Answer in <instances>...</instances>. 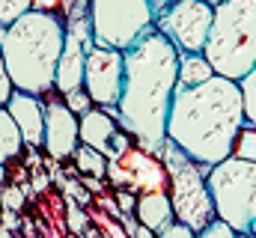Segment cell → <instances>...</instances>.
Here are the masks:
<instances>
[{"instance_id": "obj_1", "label": "cell", "mask_w": 256, "mask_h": 238, "mask_svg": "<svg viewBox=\"0 0 256 238\" xmlns=\"http://www.w3.org/2000/svg\"><path fill=\"white\" fill-rule=\"evenodd\" d=\"M122 57L126 80L122 96L116 102V122L140 149L158 155L167 140V116L179 74V51L161 30L152 27L122 51Z\"/></svg>"}, {"instance_id": "obj_2", "label": "cell", "mask_w": 256, "mask_h": 238, "mask_svg": "<svg viewBox=\"0 0 256 238\" xmlns=\"http://www.w3.org/2000/svg\"><path fill=\"white\" fill-rule=\"evenodd\" d=\"M244 102L238 80L212 74L196 86H176L167 116V140L194 158L206 173L212 164L232 155L236 137L244 128Z\"/></svg>"}, {"instance_id": "obj_3", "label": "cell", "mask_w": 256, "mask_h": 238, "mask_svg": "<svg viewBox=\"0 0 256 238\" xmlns=\"http://www.w3.org/2000/svg\"><path fill=\"white\" fill-rule=\"evenodd\" d=\"M66 42V21L57 12L27 9L0 30V54L15 90L45 96L54 90Z\"/></svg>"}, {"instance_id": "obj_4", "label": "cell", "mask_w": 256, "mask_h": 238, "mask_svg": "<svg viewBox=\"0 0 256 238\" xmlns=\"http://www.w3.org/2000/svg\"><path fill=\"white\" fill-rule=\"evenodd\" d=\"M202 57L214 74L242 80L256 66V0H220L214 3L212 30Z\"/></svg>"}, {"instance_id": "obj_5", "label": "cell", "mask_w": 256, "mask_h": 238, "mask_svg": "<svg viewBox=\"0 0 256 238\" xmlns=\"http://www.w3.org/2000/svg\"><path fill=\"white\" fill-rule=\"evenodd\" d=\"M214 218L230 224L236 232H250L256 220V161L244 158H224L208 167L206 173Z\"/></svg>"}, {"instance_id": "obj_6", "label": "cell", "mask_w": 256, "mask_h": 238, "mask_svg": "<svg viewBox=\"0 0 256 238\" xmlns=\"http://www.w3.org/2000/svg\"><path fill=\"white\" fill-rule=\"evenodd\" d=\"M158 158H161V164L167 167V176H170L167 194H170L176 220L191 226L194 232H200L208 220H214V206H212L206 170L170 140H164V146L158 149Z\"/></svg>"}, {"instance_id": "obj_7", "label": "cell", "mask_w": 256, "mask_h": 238, "mask_svg": "<svg viewBox=\"0 0 256 238\" xmlns=\"http://www.w3.org/2000/svg\"><path fill=\"white\" fill-rule=\"evenodd\" d=\"M90 27L98 48H131L155 27L152 0H90Z\"/></svg>"}, {"instance_id": "obj_8", "label": "cell", "mask_w": 256, "mask_h": 238, "mask_svg": "<svg viewBox=\"0 0 256 238\" xmlns=\"http://www.w3.org/2000/svg\"><path fill=\"white\" fill-rule=\"evenodd\" d=\"M155 15V30H161L179 54H202L214 6L208 0H164L158 3Z\"/></svg>"}, {"instance_id": "obj_9", "label": "cell", "mask_w": 256, "mask_h": 238, "mask_svg": "<svg viewBox=\"0 0 256 238\" xmlns=\"http://www.w3.org/2000/svg\"><path fill=\"white\" fill-rule=\"evenodd\" d=\"M122 80H126V57L116 48H92L86 54L84 68V90L92 98V104L116 114V102L122 96Z\"/></svg>"}, {"instance_id": "obj_10", "label": "cell", "mask_w": 256, "mask_h": 238, "mask_svg": "<svg viewBox=\"0 0 256 238\" xmlns=\"http://www.w3.org/2000/svg\"><path fill=\"white\" fill-rule=\"evenodd\" d=\"M92 48H96V39H92V27H90V15L66 21V42L60 51V62H57V80H54V90L60 96L84 86L86 54Z\"/></svg>"}, {"instance_id": "obj_11", "label": "cell", "mask_w": 256, "mask_h": 238, "mask_svg": "<svg viewBox=\"0 0 256 238\" xmlns=\"http://www.w3.org/2000/svg\"><path fill=\"white\" fill-rule=\"evenodd\" d=\"M80 137H78V114L66 104V98L51 90L45 92V137H42V149L54 158L66 161L74 155Z\"/></svg>"}, {"instance_id": "obj_12", "label": "cell", "mask_w": 256, "mask_h": 238, "mask_svg": "<svg viewBox=\"0 0 256 238\" xmlns=\"http://www.w3.org/2000/svg\"><path fill=\"white\" fill-rule=\"evenodd\" d=\"M126 173V188H134V194H146V190H167L170 188V176L167 167L161 164L158 155L134 146L116 161Z\"/></svg>"}, {"instance_id": "obj_13", "label": "cell", "mask_w": 256, "mask_h": 238, "mask_svg": "<svg viewBox=\"0 0 256 238\" xmlns=\"http://www.w3.org/2000/svg\"><path fill=\"white\" fill-rule=\"evenodd\" d=\"M6 110L15 119V125L24 137V146L39 149L42 137H45V98L33 96V92L12 90V96L6 98Z\"/></svg>"}, {"instance_id": "obj_14", "label": "cell", "mask_w": 256, "mask_h": 238, "mask_svg": "<svg viewBox=\"0 0 256 238\" xmlns=\"http://www.w3.org/2000/svg\"><path fill=\"white\" fill-rule=\"evenodd\" d=\"M116 131H120L116 114H110L104 108H90V110L78 114V137H80V143L98 149L104 158H108V149H110V140H114Z\"/></svg>"}, {"instance_id": "obj_15", "label": "cell", "mask_w": 256, "mask_h": 238, "mask_svg": "<svg viewBox=\"0 0 256 238\" xmlns=\"http://www.w3.org/2000/svg\"><path fill=\"white\" fill-rule=\"evenodd\" d=\"M134 212H137L134 218H137L146 230H152L155 236L164 232V230L176 220L173 202H170V194H167V190H146V194H137Z\"/></svg>"}, {"instance_id": "obj_16", "label": "cell", "mask_w": 256, "mask_h": 238, "mask_svg": "<svg viewBox=\"0 0 256 238\" xmlns=\"http://www.w3.org/2000/svg\"><path fill=\"white\" fill-rule=\"evenodd\" d=\"M21 149H24V137H21L12 114L6 110V104H0V164L21 158Z\"/></svg>"}, {"instance_id": "obj_17", "label": "cell", "mask_w": 256, "mask_h": 238, "mask_svg": "<svg viewBox=\"0 0 256 238\" xmlns=\"http://www.w3.org/2000/svg\"><path fill=\"white\" fill-rule=\"evenodd\" d=\"M214 74V68L208 66V60L202 54H179V74H176V86H196L202 80H208Z\"/></svg>"}, {"instance_id": "obj_18", "label": "cell", "mask_w": 256, "mask_h": 238, "mask_svg": "<svg viewBox=\"0 0 256 238\" xmlns=\"http://www.w3.org/2000/svg\"><path fill=\"white\" fill-rule=\"evenodd\" d=\"M74 167L84 173V176H96V178H104L108 176V158L98 152V149H92V146H86V143H78V149H74Z\"/></svg>"}, {"instance_id": "obj_19", "label": "cell", "mask_w": 256, "mask_h": 238, "mask_svg": "<svg viewBox=\"0 0 256 238\" xmlns=\"http://www.w3.org/2000/svg\"><path fill=\"white\" fill-rule=\"evenodd\" d=\"M238 90H242V102H244V116L256 128V66L238 80Z\"/></svg>"}, {"instance_id": "obj_20", "label": "cell", "mask_w": 256, "mask_h": 238, "mask_svg": "<svg viewBox=\"0 0 256 238\" xmlns=\"http://www.w3.org/2000/svg\"><path fill=\"white\" fill-rule=\"evenodd\" d=\"M232 155L236 158H244V161H256V128L250 122H244V128L238 131L236 146H232Z\"/></svg>"}, {"instance_id": "obj_21", "label": "cell", "mask_w": 256, "mask_h": 238, "mask_svg": "<svg viewBox=\"0 0 256 238\" xmlns=\"http://www.w3.org/2000/svg\"><path fill=\"white\" fill-rule=\"evenodd\" d=\"M33 6V0H0V24H12L18 15H24Z\"/></svg>"}, {"instance_id": "obj_22", "label": "cell", "mask_w": 256, "mask_h": 238, "mask_svg": "<svg viewBox=\"0 0 256 238\" xmlns=\"http://www.w3.org/2000/svg\"><path fill=\"white\" fill-rule=\"evenodd\" d=\"M196 238H244V236H242V232H236L230 224H224V220H218V218H214V220H208V224L196 232Z\"/></svg>"}, {"instance_id": "obj_23", "label": "cell", "mask_w": 256, "mask_h": 238, "mask_svg": "<svg viewBox=\"0 0 256 238\" xmlns=\"http://www.w3.org/2000/svg\"><path fill=\"white\" fill-rule=\"evenodd\" d=\"M63 98H66V104H68L74 114H84V110H90V104H92V98L86 96V90H84V86H78V90L66 92Z\"/></svg>"}, {"instance_id": "obj_24", "label": "cell", "mask_w": 256, "mask_h": 238, "mask_svg": "<svg viewBox=\"0 0 256 238\" xmlns=\"http://www.w3.org/2000/svg\"><path fill=\"white\" fill-rule=\"evenodd\" d=\"M0 206H3V212H18L21 206H24V190L21 188H6L3 190V196H0Z\"/></svg>"}, {"instance_id": "obj_25", "label": "cell", "mask_w": 256, "mask_h": 238, "mask_svg": "<svg viewBox=\"0 0 256 238\" xmlns=\"http://www.w3.org/2000/svg\"><path fill=\"white\" fill-rule=\"evenodd\" d=\"M114 200H116V206H120V212H122V214H134V206H137V194H131V188H116Z\"/></svg>"}, {"instance_id": "obj_26", "label": "cell", "mask_w": 256, "mask_h": 238, "mask_svg": "<svg viewBox=\"0 0 256 238\" xmlns=\"http://www.w3.org/2000/svg\"><path fill=\"white\" fill-rule=\"evenodd\" d=\"M155 238H196V232H194L191 226H185V224H179V220H173L164 232H158Z\"/></svg>"}, {"instance_id": "obj_27", "label": "cell", "mask_w": 256, "mask_h": 238, "mask_svg": "<svg viewBox=\"0 0 256 238\" xmlns=\"http://www.w3.org/2000/svg\"><path fill=\"white\" fill-rule=\"evenodd\" d=\"M12 80H9V74H6V62H3V54H0V104H6V98L12 96Z\"/></svg>"}, {"instance_id": "obj_28", "label": "cell", "mask_w": 256, "mask_h": 238, "mask_svg": "<svg viewBox=\"0 0 256 238\" xmlns=\"http://www.w3.org/2000/svg\"><path fill=\"white\" fill-rule=\"evenodd\" d=\"M68 212H72V214H68V226H72V230H80V226H84V214H80V208L74 206L72 196H68Z\"/></svg>"}, {"instance_id": "obj_29", "label": "cell", "mask_w": 256, "mask_h": 238, "mask_svg": "<svg viewBox=\"0 0 256 238\" xmlns=\"http://www.w3.org/2000/svg\"><path fill=\"white\" fill-rule=\"evenodd\" d=\"M60 6H63V0H33L30 9H42V12H57L60 15Z\"/></svg>"}, {"instance_id": "obj_30", "label": "cell", "mask_w": 256, "mask_h": 238, "mask_svg": "<svg viewBox=\"0 0 256 238\" xmlns=\"http://www.w3.org/2000/svg\"><path fill=\"white\" fill-rule=\"evenodd\" d=\"M131 238H155V232H152V230H146V226L140 224V226H137V232H134Z\"/></svg>"}, {"instance_id": "obj_31", "label": "cell", "mask_w": 256, "mask_h": 238, "mask_svg": "<svg viewBox=\"0 0 256 238\" xmlns=\"http://www.w3.org/2000/svg\"><path fill=\"white\" fill-rule=\"evenodd\" d=\"M110 238H131V236H128L120 224H114V226H110Z\"/></svg>"}, {"instance_id": "obj_32", "label": "cell", "mask_w": 256, "mask_h": 238, "mask_svg": "<svg viewBox=\"0 0 256 238\" xmlns=\"http://www.w3.org/2000/svg\"><path fill=\"white\" fill-rule=\"evenodd\" d=\"M6 184V164H0V188Z\"/></svg>"}, {"instance_id": "obj_33", "label": "cell", "mask_w": 256, "mask_h": 238, "mask_svg": "<svg viewBox=\"0 0 256 238\" xmlns=\"http://www.w3.org/2000/svg\"><path fill=\"white\" fill-rule=\"evenodd\" d=\"M250 232H254V236H256V220H254V224H250Z\"/></svg>"}, {"instance_id": "obj_34", "label": "cell", "mask_w": 256, "mask_h": 238, "mask_svg": "<svg viewBox=\"0 0 256 238\" xmlns=\"http://www.w3.org/2000/svg\"><path fill=\"white\" fill-rule=\"evenodd\" d=\"M244 238H256V236H254V232H244Z\"/></svg>"}, {"instance_id": "obj_35", "label": "cell", "mask_w": 256, "mask_h": 238, "mask_svg": "<svg viewBox=\"0 0 256 238\" xmlns=\"http://www.w3.org/2000/svg\"><path fill=\"white\" fill-rule=\"evenodd\" d=\"M208 3H212V6H214V3H220V0H208Z\"/></svg>"}, {"instance_id": "obj_36", "label": "cell", "mask_w": 256, "mask_h": 238, "mask_svg": "<svg viewBox=\"0 0 256 238\" xmlns=\"http://www.w3.org/2000/svg\"><path fill=\"white\" fill-rule=\"evenodd\" d=\"M152 3H164V0H152Z\"/></svg>"}, {"instance_id": "obj_37", "label": "cell", "mask_w": 256, "mask_h": 238, "mask_svg": "<svg viewBox=\"0 0 256 238\" xmlns=\"http://www.w3.org/2000/svg\"><path fill=\"white\" fill-rule=\"evenodd\" d=\"M0 212H3V206H0Z\"/></svg>"}, {"instance_id": "obj_38", "label": "cell", "mask_w": 256, "mask_h": 238, "mask_svg": "<svg viewBox=\"0 0 256 238\" xmlns=\"http://www.w3.org/2000/svg\"><path fill=\"white\" fill-rule=\"evenodd\" d=\"M0 30H3V24H0Z\"/></svg>"}]
</instances>
